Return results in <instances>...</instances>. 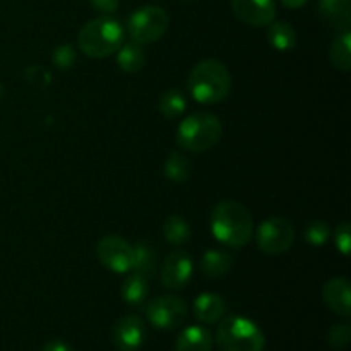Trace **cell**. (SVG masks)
I'll use <instances>...</instances> for the list:
<instances>
[{"label":"cell","instance_id":"5bb4252c","mask_svg":"<svg viewBox=\"0 0 351 351\" xmlns=\"http://www.w3.org/2000/svg\"><path fill=\"white\" fill-rule=\"evenodd\" d=\"M213 343L215 338L209 329L202 326H189L177 336L175 351H211Z\"/></svg>","mask_w":351,"mask_h":351},{"label":"cell","instance_id":"ac0fdd59","mask_svg":"<svg viewBox=\"0 0 351 351\" xmlns=\"http://www.w3.org/2000/svg\"><path fill=\"white\" fill-rule=\"evenodd\" d=\"M117 64L127 74H136L146 65V51L136 41L122 45L117 51Z\"/></svg>","mask_w":351,"mask_h":351},{"label":"cell","instance_id":"f546056e","mask_svg":"<svg viewBox=\"0 0 351 351\" xmlns=\"http://www.w3.org/2000/svg\"><path fill=\"white\" fill-rule=\"evenodd\" d=\"M89 3H91V7L95 10L108 16V14H113L119 9L120 0H89Z\"/></svg>","mask_w":351,"mask_h":351},{"label":"cell","instance_id":"277c9868","mask_svg":"<svg viewBox=\"0 0 351 351\" xmlns=\"http://www.w3.org/2000/svg\"><path fill=\"white\" fill-rule=\"evenodd\" d=\"M223 125L215 113L197 112L182 120L177 129V144L191 153H204L221 139Z\"/></svg>","mask_w":351,"mask_h":351},{"label":"cell","instance_id":"5b68a950","mask_svg":"<svg viewBox=\"0 0 351 351\" xmlns=\"http://www.w3.org/2000/svg\"><path fill=\"white\" fill-rule=\"evenodd\" d=\"M216 343L221 351H264L266 336L250 319L228 315L216 329Z\"/></svg>","mask_w":351,"mask_h":351},{"label":"cell","instance_id":"1f68e13d","mask_svg":"<svg viewBox=\"0 0 351 351\" xmlns=\"http://www.w3.org/2000/svg\"><path fill=\"white\" fill-rule=\"evenodd\" d=\"M281 3L287 9H300V7H304L307 3V0H281Z\"/></svg>","mask_w":351,"mask_h":351},{"label":"cell","instance_id":"8992f818","mask_svg":"<svg viewBox=\"0 0 351 351\" xmlns=\"http://www.w3.org/2000/svg\"><path fill=\"white\" fill-rule=\"evenodd\" d=\"M168 24L170 19L165 9L156 5H144L130 14L127 21V31L132 41L139 45H149L165 36Z\"/></svg>","mask_w":351,"mask_h":351},{"label":"cell","instance_id":"7a4b0ae2","mask_svg":"<svg viewBox=\"0 0 351 351\" xmlns=\"http://www.w3.org/2000/svg\"><path fill=\"white\" fill-rule=\"evenodd\" d=\"M187 89L197 103L215 105L223 101L232 91V74L223 62L208 58L192 69Z\"/></svg>","mask_w":351,"mask_h":351},{"label":"cell","instance_id":"d4e9b609","mask_svg":"<svg viewBox=\"0 0 351 351\" xmlns=\"http://www.w3.org/2000/svg\"><path fill=\"white\" fill-rule=\"evenodd\" d=\"M163 237L171 245H184L191 239V225L180 215L168 216L163 223Z\"/></svg>","mask_w":351,"mask_h":351},{"label":"cell","instance_id":"ba28073f","mask_svg":"<svg viewBox=\"0 0 351 351\" xmlns=\"http://www.w3.org/2000/svg\"><path fill=\"white\" fill-rule=\"evenodd\" d=\"M295 240V230L291 223L285 218H269L259 225L256 232L257 247L264 254L280 256L287 252Z\"/></svg>","mask_w":351,"mask_h":351},{"label":"cell","instance_id":"83f0119b","mask_svg":"<svg viewBox=\"0 0 351 351\" xmlns=\"http://www.w3.org/2000/svg\"><path fill=\"white\" fill-rule=\"evenodd\" d=\"M351 338V328L348 322L336 324L328 332V345L332 350H345L348 346Z\"/></svg>","mask_w":351,"mask_h":351},{"label":"cell","instance_id":"30bf717a","mask_svg":"<svg viewBox=\"0 0 351 351\" xmlns=\"http://www.w3.org/2000/svg\"><path fill=\"white\" fill-rule=\"evenodd\" d=\"M194 273L192 257L184 250H173L161 264V283L168 290H184Z\"/></svg>","mask_w":351,"mask_h":351},{"label":"cell","instance_id":"4dcf8cb0","mask_svg":"<svg viewBox=\"0 0 351 351\" xmlns=\"http://www.w3.org/2000/svg\"><path fill=\"white\" fill-rule=\"evenodd\" d=\"M41 351H72L71 346L65 341H60V339H53V341L47 343Z\"/></svg>","mask_w":351,"mask_h":351},{"label":"cell","instance_id":"6da1fadb","mask_svg":"<svg viewBox=\"0 0 351 351\" xmlns=\"http://www.w3.org/2000/svg\"><path fill=\"white\" fill-rule=\"evenodd\" d=\"M211 233L219 243L232 249L252 240L254 221L249 209L237 201H223L211 213Z\"/></svg>","mask_w":351,"mask_h":351},{"label":"cell","instance_id":"603a6c76","mask_svg":"<svg viewBox=\"0 0 351 351\" xmlns=\"http://www.w3.org/2000/svg\"><path fill=\"white\" fill-rule=\"evenodd\" d=\"M329 58H331V64L335 65L338 71L348 72L351 69V33L348 31H343L331 45V50H329Z\"/></svg>","mask_w":351,"mask_h":351},{"label":"cell","instance_id":"4fadbf2b","mask_svg":"<svg viewBox=\"0 0 351 351\" xmlns=\"http://www.w3.org/2000/svg\"><path fill=\"white\" fill-rule=\"evenodd\" d=\"M322 300L329 311L348 319L351 314V288L346 278H332L322 288Z\"/></svg>","mask_w":351,"mask_h":351},{"label":"cell","instance_id":"cb8c5ba5","mask_svg":"<svg viewBox=\"0 0 351 351\" xmlns=\"http://www.w3.org/2000/svg\"><path fill=\"white\" fill-rule=\"evenodd\" d=\"M158 106H160V112L165 119L175 120L187 108V98L180 89H168L160 96Z\"/></svg>","mask_w":351,"mask_h":351},{"label":"cell","instance_id":"9c48e42d","mask_svg":"<svg viewBox=\"0 0 351 351\" xmlns=\"http://www.w3.org/2000/svg\"><path fill=\"white\" fill-rule=\"evenodd\" d=\"M96 256L101 266L112 273H129L132 269L134 249L125 239L119 235H108L101 239L96 245Z\"/></svg>","mask_w":351,"mask_h":351},{"label":"cell","instance_id":"9a60e30c","mask_svg":"<svg viewBox=\"0 0 351 351\" xmlns=\"http://www.w3.org/2000/svg\"><path fill=\"white\" fill-rule=\"evenodd\" d=\"M225 300L218 293H202L194 302V315L202 324L219 322L225 315Z\"/></svg>","mask_w":351,"mask_h":351},{"label":"cell","instance_id":"3957f363","mask_svg":"<svg viewBox=\"0 0 351 351\" xmlns=\"http://www.w3.org/2000/svg\"><path fill=\"white\" fill-rule=\"evenodd\" d=\"M125 29L117 19L108 16L88 21L77 34V47L86 57L105 58L117 53L123 45Z\"/></svg>","mask_w":351,"mask_h":351},{"label":"cell","instance_id":"4316f807","mask_svg":"<svg viewBox=\"0 0 351 351\" xmlns=\"http://www.w3.org/2000/svg\"><path fill=\"white\" fill-rule=\"evenodd\" d=\"M51 62H53L55 67L60 69V71H69V69L74 67L75 62H77V50L69 43L58 45L53 50V53H51Z\"/></svg>","mask_w":351,"mask_h":351},{"label":"cell","instance_id":"2e32d148","mask_svg":"<svg viewBox=\"0 0 351 351\" xmlns=\"http://www.w3.org/2000/svg\"><path fill=\"white\" fill-rule=\"evenodd\" d=\"M321 16L331 26L348 31L351 24V0H317Z\"/></svg>","mask_w":351,"mask_h":351},{"label":"cell","instance_id":"d6a6232c","mask_svg":"<svg viewBox=\"0 0 351 351\" xmlns=\"http://www.w3.org/2000/svg\"><path fill=\"white\" fill-rule=\"evenodd\" d=\"M2 93H3V86L0 84V98H2Z\"/></svg>","mask_w":351,"mask_h":351},{"label":"cell","instance_id":"f1b7e54d","mask_svg":"<svg viewBox=\"0 0 351 351\" xmlns=\"http://www.w3.org/2000/svg\"><path fill=\"white\" fill-rule=\"evenodd\" d=\"M350 223H341V225L336 228L335 233V242H336V249L343 254V256H350V249H351V237H350Z\"/></svg>","mask_w":351,"mask_h":351},{"label":"cell","instance_id":"7402d4cb","mask_svg":"<svg viewBox=\"0 0 351 351\" xmlns=\"http://www.w3.org/2000/svg\"><path fill=\"white\" fill-rule=\"evenodd\" d=\"M191 173L192 167L189 158L178 151H171L165 160V175H167L168 180L175 182V184H184L191 178Z\"/></svg>","mask_w":351,"mask_h":351},{"label":"cell","instance_id":"8fae6325","mask_svg":"<svg viewBox=\"0 0 351 351\" xmlns=\"http://www.w3.org/2000/svg\"><path fill=\"white\" fill-rule=\"evenodd\" d=\"M232 10L237 19L247 26H269L276 17L274 0H232Z\"/></svg>","mask_w":351,"mask_h":351},{"label":"cell","instance_id":"484cf974","mask_svg":"<svg viewBox=\"0 0 351 351\" xmlns=\"http://www.w3.org/2000/svg\"><path fill=\"white\" fill-rule=\"evenodd\" d=\"M305 242L314 247H322L331 239V226L326 221H314L305 228Z\"/></svg>","mask_w":351,"mask_h":351},{"label":"cell","instance_id":"7c38bea8","mask_svg":"<svg viewBox=\"0 0 351 351\" xmlns=\"http://www.w3.org/2000/svg\"><path fill=\"white\" fill-rule=\"evenodd\" d=\"M113 345L120 351H137L146 341V326L137 315H123L112 331Z\"/></svg>","mask_w":351,"mask_h":351},{"label":"cell","instance_id":"52a82bcc","mask_svg":"<svg viewBox=\"0 0 351 351\" xmlns=\"http://www.w3.org/2000/svg\"><path fill=\"white\" fill-rule=\"evenodd\" d=\"M146 317L149 324H153L156 329L163 331H171L177 329L187 321V304L180 297L173 295H165V297L153 298L144 307Z\"/></svg>","mask_w":351,"mask_h":351},{"label":"cell","instance_id":"44dd1931","mask_svg":"<svg viewBox=\"0 0 351 351\" xmlns=\"http://www.w3.org/2000/svg\"><path fill=\"white\" fill-rule=\"evenodd\" d=\"M267 41L276 50L288 51L297 45V31L283 21H273L267 26Z\"/></svg>","mask_w":351,"mask_h":351},{"label":"cell","instance_id":"ffe728a7","mask_svg":"<svg viewBox=\"0 0 351 351\" xmlns=\"http://www.w3.org/2000/svg\"><path fill=\"white\" fill-rule=\"evenodd\" d=\"M233 257L221 250H208L201 259V271L206 278H221L232 269Z\"/></svg>","mask_w":351,"mask_h":351},{"label":"cell","instance_id":"e0dca14e","mask_svg":"<svg viewBox=\"0 0 351 351\" xmlns=\"http://www.w3.org/2000/svg\"><path fill=\"white\" fill-rule=\"evenodd\" d=\"M134 249V259H132V269L134 273L141 274V276L149 280L158 267V256L156 249L151 245L149 242H137Z\"/></svg>","mask_w":351,"mask_h":351},{"label":"cell","instance_id":"d6986e66","mask_svg":"<svg viewBox=\"0 0 351 351\" xmlns=\"http://www.w3.org/2000/svg\"><path fill=\"white\" fill-rule=\"evenodd\" d=\"M147 293H149V285H147V278L141 276V274L132 273L123 280L122 287H120V295H122L123 302L127 305H143L146 302Z\"/></svg>","mask_w":351,"mask_h":351}]
</instances>
